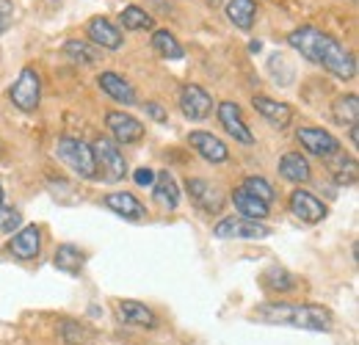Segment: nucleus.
<instances>
[{
	"instance_id": "f257e3e1",
	"label": "nucleus",
	"mask_w": 359,
	"mask_h": 345,
	"mask_svg": "<svg viewBox=\"0 0 359 345\" xmlns=\"http://www.w3.org/2000/svg\"><path fill=\"white\" fill-rule=\"evenodd\" d=\"M255 318L273 326H296L307 332H329L332 329V312L318 304H263L255 309Z\"/></svg>"
},
{
	"instance_id": "c756f323",
	"label": "nucleus",
	"mask_w": 359,
	"mask_h": 345,
	"mask_svg": "<svg viewBox=\"0 0 359 345\" xmlns=\"http://www.w3.org/2000/svg\"><path fill=\"white\" fill-rule=\"evenodd\" d=\"M119 20H122V25L128 31H149L152 28V17L141 6H125L122 14H119Z\"/></svg>"
},
{
	"instance_id": "9b49d317",
	"label": "nucleus",
	"mask_w": 359,
	"mask_h": 345,
	"mask_svg": "<svg viewBox=\"0 0 359 345\" xmlns=\"http://www.w3.org/2000/svg\"><path fill=\"white\" fill-rule=\"evenodd\" d=\"M219 122H222V128L238 141V144H255V135H252V130L246 128V122H243V114H241V108L232 102V100H224L222 105H219Z\"/></svg>"
},
{
	"instance_id": "4468645a",
	"label": "nucleus",
	"mask_w": 359,
	"mask_h": 345,
	"mask_svg": "<svg viewBox=\"0 0 359 345\" xmlns=\"http://www.w3.org/2000/svg\"><path fill=\"white\" fill-rule=\"evenodd\" d=\"M290 213L296 218H302V221H307V224H318V221H323L326 218V205L313 196L310 191H293L290 194Z\"/></svg>"
},
{
	"instance_id": "423d86ee",
	"label": "nucleus",
	"mask_w": 359,
	"mask_h": 345,
	"mask_svg": "<svg viewBox=\"0 0 359 345\" xmlns=\"http://www.w3.org/2000/svg\"><path fill=\"white\" fill-rule=\"evenodd\" d=\"M213 235L219 238H241V241H263L269 238L271 229L263 221H255V218H224L216 224Z\"/></svg>"
},
{
	"instance_id": "4be33fe9",
	"label": "nucleus",
	"mask_w": 359,
	"mask_h": 345,
	"mask_svg": "<svg viewBox=\"0 0 359 345\" xmlns=\"http://www.w3.org/2000/svg\"><path fill=\"white\" fill-rule=\"evenodd\" d=\"M232 202H235L238 213H241L243 218H255V221H263V218L269 216V205H266L263 199L252 196L246 188H235V194H232Z\"/></svg>"
},
{
	"instance_id": "1a4fd4ad",
	"label": "nucleus",
	"mask_w": 359,
	"mask_h": 345,
	"mask_svg": "<svg viewBox=\"0 0 359 345\" xmlns=\"http://www.w3.org/2000/svg\"><path fill=\"white\" fill-rule=\"evenodd\" d=\"M185 191H188L191 202H194L199 210H205V213H222L224 196H222V191H219L216 185H210L208 180L188 177V180H185Z\"/></svg>"
},
{
	"instance_id": "7ed1b4c3",
	"label": "nucleus",
	"mask_w": 359,
	"mask_h": 345,
	"mask_svg": "<svg viewBox=\"0 0 359 345\" xmlns=\"http://www.w3.org/2000/svg\"><path fill=\"white\" fill-rule=\"evenodd\" d=\"M315 64H320L326 72H332L334 78H343V81H351V78L357 75V61H354V55L337 42L334 36H329V34H326L323 42H320L318 61H315Z\"/></svg>"
},
{
	"instance_id": "412c9836",
	"label": "nucleus",
	"mask_w": 359,
	"mask_h": 345,
	"mask_svg": "<svg viewBox=\"0 0 359 345\" xmlns=\"http://www.w3.org/2000/svg\"><path fill=\"white\" fill-rule=\"evenodd\" d=\"M226 17L235 28L249 31L257 20V3L255 0H226Z\"/></svg>"
},
{
	"instance_id": "aec40b11",
	"label": "nucleus",
	"mask_w": 359,
	"mask_h": 345,
	"mask_svg": "<svg viewBox=\"0 0 359 345\" xmlns=\"http://www.w3.org/2000/svg\"><path fill=\"white\" fill-rule=\"evenodd\" d=\"M252 102H255V111H257L260 116H266L273 128H287L290 119H293V111H290L285 102H276V100L263 97V94H257Z\"/></svg>"
},
{
	"instance_id": "b1692460",
	"label": "nucleus",
	"mask_w": 359,
	"mask_h": 345,
	"mask_svg": "<svg viewBox=\"0 0 359 345\" xmlns=\"http://www.w3.org/2000/svg\"><path fill=\"white\" fill-rule=\"evenodd\" d=\"M53 262H55V268H58V271H64V273H72V276H75V273H81V271H83L86 257H83V252H81L78 246L64 243V246H58V249H55Z\"/></svg>"
},
{
	"instance_id": "f8f14e48",
	"label": "nucleus",
	"mask_w": 359,
	"mask_h": 345,
	"mask_svg": "<svg viewBox=\"0 0 359 345\" xmlns=\"http://www.w3.org/2000/svg\"><path fill=\"white\" fill-rule=\"evenodd\" d=\"M188 144L208 161V163H224L229 158V149L222 138H216L213 133H205V130H194L188 135Z\"/></svg>"
},
{
	"instance_id": "f3484780",
	"label": "nucleus",
	"mask_w": 359,
	"mask_h": 345,
	"mask_svg": "<svg viewBox=\"0 0 359 345\" xmlns=\"http://www.w3.org/2000/svg\"><path fill=\"white\" fill-rule=\"evenodd\" d=\"M102 205H105L111 213L128 218V221H141V218L147 216L144 205L135 199L133 194H128V191H116V194H108V196L102 199Z\"/></svg>"
},
{
	"instance_id": "7c9ffc66",
	"label": "nucleus",
	"mask_w": 359,
	"mask_h": 345,
	"mask_svg": "<svg viewBox=\"0 0 359 345\" xmlns=\"http://www.w3.org/2000/svg\"><path fill=\"white\" fill-rule=\"evenodd\" d=\"M61 337H64L67 345H86L94 340V332H91L89 326H81V323H75V320H67V323L61 326Z\"/></svg>"
},
{
	"instance_id": "6e6552de",
	"label": "nucleus",
	"mask_w": 359,
	"mask_h": 345,
	"mask_svg": "<svg viewBox=\"0 0 359 345\" xmlns=\"http://www.w3.org/2000/svg\"><path fill=\"white\" fill-rule=\"evenodd\" d=\"M180 111L185 119L199 122L213 111V97L196 83H185L180 88Z\"/></svg>"
},
{
	"instance_id": "473e14b6",
	"label": "nucleus",
	"mask_w": 359,
	"mask_h": 345,
	"mask_svg": "<svg viewBox=\"0 0 359 345\" xmlns=\"http://www.w3.org/2000/svg\"><path fill=\"white\" fill-rule=\"evenodd\" d=\"M332 174H334V182H337V185H354V182H357V161L340 155V161H337V166L332 169Z\"/></svg>"
},
{
	"instance_id": "6ab92c4d",
	"label": "nucleus",
	"mask_w": 359,
	"mask_h": 345,
	"mask_svg": "<svg viewBox=\"0 0 359 345\" xmlns=\"http://www.w3.org/2000/svg\"><path fill=\"white\" fill-rule=\"evenodd\" d=\"M152 196H155V202H158L163 210H175L180 205L177 180L169 172H158L155 174V182H152Z\"/></svg>"
},
{
	"instance_id": "72a5a7b5",
	"label": "nucleus",
	"mask_w": 359,
	"mask_h": 345,
	"mask_svg": "<svg viewBox=\"0 0 359 345\" xmlns=\"http://www.w3.org/2000/svg\"><path fill=\"white\" fill-rule=\"evenodd\" d=\"M22 224V213L14 208H0V232H14Z\"/></svg>"
},
{
	"instance_id": "4c0bfd02",
	"label": "nucleus",
	"mask_w": 359,
	"mask_h": 345,
	"mask_svg": "<svg viewBox=\"0 0 359 345\" xmlns=\"http://www.w3.org/2000/svg\"><path fill=\"white\" fill-rule=\"evenodd\" d=\"M351 141H354V144H359V128H357V125L351 128Z\"/></svg>"
},
{
	"instance_id": "9d476101",
	"label": "nucleus",
	"mask_w": 359,
	"mask_h": 345,
	"mask_svg": "<svg viewBox=\"0 0 359 345\" xmlns=\"http://www.w3.org/2000/svg\"><path fill=\"white\" fill-rule=\"evenodd\" d=\"M105 125H108V130L114 133V138L119 144H135V141L144 138V125L135 116L125 114V111H108L105 114Z\"/></svg>"
},
{
	"instance_id": "dca6fc26",
	"label": "nucleus",
	"mask_w": 359,
	"mask_h": 345,
	"mask_svg": "<svg viewBox=\"0 0 359 345\" xmlns=\"http://www.w3.org/2000/svg\"><path fill=\"white\" fill-rule=\"evenodd\" d=\"M323 31H318L313 25H304V28H296L290 36H287V44L296 50V53H302L307 61H318V50H320V42H323Z\"/></svg>"
},
{
	"instance_id": "2f4dec72",
	"label": "nucleus",
	"mask_w": 359,
	"mask_h": 345,
	"mask_svg": "<svg viewBox=\"0 0 359 345\" xmlns=\"http://www.w3.org/2000/svg\"><path fill=\"white\" fill-rule=\"evenodd\" d=\"M243 188H246L252 196L263 199L266 205H271L273 196H276V194H273V185H271L266 177H246V180H243Z\"/></svg>"
},
{
	"instance_id": "a878e982",
	"label": "nucleus",
	"mask_w": 359,
	"mask_h": 345,
	"mask_svg": "<svg viewBox=\"0 0 359 345\" xmlns=\"http://www.w3.org/2000/svg\"><path fill=\"white\" fill-rule=\"evenodd\" d=\"M152 47H155V53H158L161 58H169V61H180V58L185 55L182 44L177 42V36H175L172 31H155Z\"/></svg>"
},
{
	"instance_id": "393cba45",
	"label": "nucleus",
	"mask_w": 359,
	"mask_h": 345,
	"mask_svg": "<svg viewBox=\"0 0 359 345\" xmlns=\"http://www.w3.org/2000/svg\"><path fill=\"white\" fill-rule=\"evenodd\" d=\"M279 174L290 182H307L310 180V163L307 158H302L299 152H287L282 161H279Z\"/></svg>"
},
{
	"instance_id": "5701e85b",
	"label": "nucleus",
	"mask_w": 359,
	"mask_h": 345,
	"mask_svg": "<svg viewBox=\"0 0 359 345\" xmlns=\"http://www.w3.org/2000/svg\"><path fill=\"white\" fill-rule=\"evenodd\" d=\"M119 315L125 318V323H133V326H141V329H155L158 326L155 312L138 302H122L119 304Z\"/></svg>"
},
{
	"instance_id": "20e7f679",
	"label": "nucleus",
	"mask_w": 359,
	"mask_h": 345,
	"mask_svg": "<svg viewBox=\"0 0 359 345\" xmlns=\"http://www.w3.org/2000/svg\"><path fill=\"white\" fill-rule=\"evenodd\" d=\"M8 97H11V102L20 111H25V114L36 111L39 108V100H42V78H39V72L31 69V67H25L17 75V81H14V86L8 91Z\"/></svg>"
},
{
	"instance_id": "58836bf2",
	"label": "nucleus",
	"mask_w": 359,
	"mask_h": 345,
	"mask_svg": "<svg viewBox=\"0 0 359 345\" xmlns=\"http://www.w3.org/2000/svg\"><path fill=\"white\" fill-rule=\"evenodd\" d=\"M0 208H3V185H0Z\"/></svg>"
},
{
	"instance_id": "e433bc0d",
	"label": "nucleus",
	"mask_w": 359,
	"mask_h": 345,
	"mask_svg": "<svg viewBox=\"0 0 359 345\" xmlns=\"http://www.w3.org/2000/svg\"><path fill=\"white\" fill-rule=\"evenodd\" d=\"M11 22V6L6 0H0V31H6Z\"/></svg>"
},
{
	"instance_id": "2eb2a0df",
	"label": "nucleus",
	"mask_w": 359,
	"mask_h": 345,
	"mask_svg": "<svg viewBox=\"0 0 359 345\" xmlns=\"http://www.w3.org/2000/svg\"><path fill=\"white\" fill-rule=\"evenodd\" d=\"M39 249H42V229L36 224L20 229L8 246V252L17 259H36L39 257Z\"/></svg>"
},
{
	"instance_id": "bb28decb",
	"label": "nucleus",
	"mask_w": 359,
	"mask_h": 345,
	"mask_svg": "<svg viewBox=\"0 0 359 345\" xmlns=\"http://www.w3.org/2000/svg\"><path fill=\"white\" fill-rule=\"evenodd\" d=\"M332 116H334V122H340V125H357L359 119V100L357 94H346V97H337V102L332 105Z\"/></svg>"
},
{
	"instance_id": "f704fd0d",
	"label": "nucleus",
	"mask_w": 359,
	"mask_h": 345,
	"mask_svg": "<svg viewBox=\"0 0 359 345\" xmlns=\"http://www.w3.org/2000/svg\"><path fill=\"white\" fill-rule=\"evenodd\" d=\"M133 180H135V185H152L155 182V169H149V166H141V169H135L133 174Z\"/></svg>"
},
{
	"instance_id": "f03ea898",
	"label": "nucleus",
	"mask_w": 359,
	"mask_h": 345,
	"mask_svg": "<svg viewBox=\"0 0 359 345\" xmlns=\"http://www.w3.org/2000/svg\"><path fill=\"white\" fill-rule=\"evenodd\" d=\"M55 155L58 161H64L72 172L83 180H94L97 177V166H94V152L86 141L72 138V135H61L55 144Z\"/></svg>"
},
{
	"instance_id": "0eeeda50",
	"label": "nucleus",
	"mask_w": 359,
	"mask_h": 345,
	"mask_svg": "<svg viewBox=\"0 0 359 345\" xmlns=\"http://www.w3.org/2000/svg\"><path fill=\"white\" fill-rule=\"evenodd\" d=\"M296 138H299V144L315 155V158H334V155H340V141L329 133V130L323 128H302L296 133Z\"/></svg>"
},
{
	"instance_id": "cd10ccee",
	"label": "nucleus",
	"mask_w": 359,
	"mask_h": 345,
	"mask_svg": "<svg viewBox=\"0 0 359 345\" xmlns=\"http://www.w3.org/2000/svg\"><path fill=\"white\" fill-rule=\"evenodd\" d=\"M64 53H67V58H72V61L81 64V67H94V64L100 61L97 47H91V44L83 42V39H69V42L64 44Z\"/></svg>"
},
{
	"instance_id": "39448f33",
	"label": "nucleus",
	"mask_w": 359,
	"mask_h": 345,
	"mask_svg": "<svg viewBox=\"0 0 359 345\" xmlns=\"http://www.w3.org/2000/svg\"><path fill=\"white\" fill-rule=\"evenodd\" d=\"M91 152H94V166L102 169V177L108 182H116V180L125 177V172H128L125 155H122V149L111 138H97L91 144Z\"/></svg>"
},
{
	"instance_id": "c85d7f7f",
	"label": "nucleus",
	"mask_w": 359,
	"mask_h": 345,
	"mask_svg": "<svg viewBox=\"0 0 359 345\" xmlns=\"http://www.w3.org/2000/svg\"><path fill=\"white\" fill-rule=\"evenodd\" d=\"M263 279H266V288H269V290H276V293H287V290H296V288H299L296 276H293L290 271L279 268V265L269 268Z\"/></svg>"
},
{
	"instance_id": "ddd939ff",
	"label": "nucleus",
	"mask_w": 359,
	"mask_h": 345,
	"mask_svg": "<svg viewBox=\"0 0 359 345\" xmlns=\"http://www.w3.org/2000/svg\"><path fill=\"white\" fill-rule=\"evenodd\" d=\"M86 36H89L97 47H102V50H119V47L125 44L122 31H119L111 20H105V17H91L89 25H86Z\"/></svg>"
},
{
	"instance_id": "a211bd4d",
	"label": "nucleus",
	"mask_w": 359,
	"mask_h": 345,
	"mask_svg": "<svg viewBox=\"0 0 359 345\" xmlns=\"http://www.w3.org/2000/svg\"><path fill=\"white\" fill-rule=\"evenodd\" d=\"M97 83L100 88L108 94V97H114L116 102H122V105H135L138 100H135V88L130 81H125L122 75H116V72H102L100 78H97Z\"/></svg>"
},
{
	"instance_id": "c9c22d12",
	"label": "nucleus",
	"mask_w": 359,
	"mask_h": 345,
	"mask_svg": "<svg viewBox=\"0 0 359 345\" xmlns=\"http://www.w3.org/2000/svg\"><path fill=\"white\" fill-rule=\"evenodd\" d=\"M144 108H147V116H152L155 122H166V111H163L158 102H147Z\"/></svg>"
}]
</instances>
